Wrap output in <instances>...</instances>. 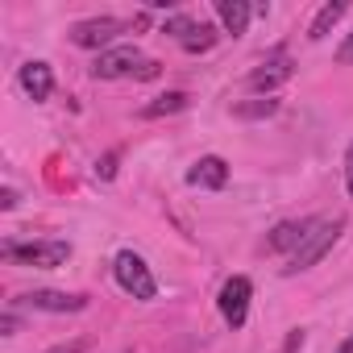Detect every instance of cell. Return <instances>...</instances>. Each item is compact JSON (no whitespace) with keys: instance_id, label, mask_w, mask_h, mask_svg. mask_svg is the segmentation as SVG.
Listing matches in <instances>:
<instances>
[{"instance_id":"obj_18","label":"cell","mask_w":353,"mask_h":353,"mask_svg":"<svg viewBox=\"0 0 353 353\" xmlns=\"http://www.w3.org/2000/svg\"><path fill=\"white\" fill-rule=\"evenodd\" d=\"M96 174H100V179H112V174H117V154H104L96 162Z\"/></svg>"},{"instance_id":"obj_11","label":"cell","mask_w":353,"mask_h":353,"mask_svg":"<svg viewBox=\"0 0 353 353\" xmlns=\"http://www.w3.org/2000/svg\"><path fill=\"white\" fill-rule=\"evenodd\" d=\"M216 17L225 26V34L241 38L250 30V17H254V5H245V0H216Z\"/></svg>"},{"instance_id":"obj_25","label":"cell","mask_w":353,"mask_h":353,"mask_svg":"<svg viewBox=\"0 0 353 353\" xmlns=\"http://www.w3.org/2000/svg\"><path fill=\"white\" fill-rule=\"evenodd\" d=\"M336 353H353V336H345V341H341V349H336Z\"/></svg>"},{"instance_id":"obj_2","label":"cell","mask_w":353,"mask_h":353,"mask_svg":"<svg viewBox=\"0 0 353 353\" xmlns=\"http://www.w3.org/2000/svg\"><path fill=\"white\" fill-rule=\"evenodd\" d=\"M112 274H117L121 291H125V295H133V299H141V303H150V299L158 295V283H154L150 266H145L133 250H121V254L112 258Z\"/></svg>"},{"instance_id":"obj_20","label":"cell","mask_w":353,"mask_h":353,"mask_svg":"<svg viewBox=\"0 0 353 353\" xmlns=\"http://www.w3.org/2000/svg\"><path fill=\"white\" fill-rule=\"evenodd\" d=\"M336 63H345V67L353 63V34H345V42L336 46Z\"/></svg>"},{"instance_id":"obj_12","label":"cell","mask_w":353,"mask_h":353,"mask_svg":"<svg viewBox=\"0 0 353 353\" xmlns=\"http://www.w3.org/2000/svg\"><path fill=\"white\" fill-rule=\"evenodd\" d=\"M291 79V63L287 59H270V63H262L258 71H250V88L254 92H274V88H283Z\"/></svg>"},{"instance_id":"obj_3","label":"cell","mask_w":353,"mask_h":353,"mask_svg":"<svg viewBox=\"0 0 353 353\" xmlns=\"http://www.w3.org/2000/svg\"><path fill=\"white\" fill-rule=\"evenodd\" d=\"M5 258H13L21 266H34V270H54L71 258V245L67 241H30V245L5 241Z\"/></svg>"},{"instance_id":"obj_7","label":"cell","mask_w":353,"mask_h":353,"mask_svg":"<svg viewBox=\"0 0 353 353\" xmlns=\"http://www.w3.org/2000/svg\"><path fill=\"white\" fill-rule=\"evenodd\" d=\"M17 303H26V307H34V312H83V307H88V295H67V291L42 287V291L21 295Z\"/></svg>"},{"instance_id":"obj_21","label":"cell","mask_w":353,"mask_h":353,"mask_svg":"<svg viewBox=\"0 0 353 353\" xmlns=\"http://www.w3.org/2000/svg\"><path fill=\"white\" fill-rule=\"evenodd\" d=\"M0 208H5V212H13V208H17V192H13V188L0 192Z\"/></svg>"},{"instance_id":"obj_23","label":"cell","mask_w":353,"mask_h":353,"mask_svg":"<svg viewBox=\"0 0 353 353\" xmlns=\"http://www.w3.org/2000/svg\"><path fill=\"white\" fill-rule=\"evenodd\" d=\"M345 183H349V196H353V145H349V154H345Z\"/></svg>"},{"instance_id":"obj_9","label":"cell","mask_w":353,"mask_h":353,"mask_svg":"<svg viewBox=\"0 0 353 353\" xmlns=\"http://www.w3.org/2000/svg\"><path fill=\"white\" fill-rule=\"evenodd\" d=\"M316 225V216H307V221H283V225H274L270 229V237H266V250H274V254H295L299 250V241L307 237V229Z\"/></svg>"},{"instance_id":"obj_8","label":"cell","mask_w":353,"mask_h":353,"mask_svg":"<svg viewBox=\"0 0 353 353\" xmlns=\"http://www.w3.org/2000/svg\"><path fill=\"white\" fill-rule=\"evenodd\" d=\"M188 183L192 188H208V192H221L229 183V162L221 154H204L192 170H188Z\"/></svg>"},{"instance_id":"obj_1","label":"cell","mask_w":353,"mask_h":353,"mask_svg":"<svg viewBox=\"0 0 353 353\" xmlns=\"http://www.w3.org/2000/svg\"><path fill=\"white\" fill-rule=\"evenodd\" d=\"M345 233V216H316V225L307 229V237L299 241V250L287 258V266H283V274H303V270H312L332 245H336V237Z\"/></svg>"},{"instance_id":"obj_17","label":"cell","mask_w":353,"mask_h":353,"mask_svg":"<svg viewBox=\"0 0 353 353\" xmlns=\"http://www.w3.org/2000/svg\"><path fill=\"white\" fill-rule=\"evenodd\" d=\"M212 42H216V30H212V26H204V21H200V26H196V34H192V38H188V42H183V50H208V46H212Z\"/></svg>"},{"instance_id":"obj_16","label":"cell","mask_w":353,"mask_h":353,"mask_svg":"<svg viewBox=\"0 0 353 353\" xmlns=\"http://www.w3.org/2000/svg\"><path fill=\"white\" fill-rule=\"evenodd\" d=\"M196 26H200V21H192V17L179 13V17H166V21H162V34H174L179 42H188V38L196 34Z\"/></svg>"},{"instance_id":"obj_19","label":"cell","mask_w":353,"mask_h":353,"mask_svg":"<svg viewBox=\"0 0 353 353\" xmlns=\"http://www.w3.org/2000/svg\"><path fill=\"white\" fill-rule=\"evenodd\" d=\"M46 353H88V341H63V345H50Z\"/></svg>"},{"instance_id":"obj_13","label":"cell","mask_w":353,"mask_h":353,"mask_svg":"<svg viewBox=\"0 0 353 353\" xmlns=\"http://www.w3.org/2000/svg\"><path fill=\"white\" fill-rule=\"evenodd\" d=\"M345 13H349V5H345V0H328V5H324V9L316 13V21L307 26V38H312V42L328 38V34H332V26H336V21H341Z\"/></svg>"},{"instance_id":"obj_14","label":"cell","mask_w":353,"mask_h":353,"mask_svg":"<svg viewBox=\"0 0 353 353\" xmlns=\"http://www.w3.org/2000/svg\"><path fill=\"white\" fill-rule=\"evenodd\" d=\"M183 108H188V92H166V96L141 104V117L154 121V117H170V112H183Z\"/></svg>"},{"instance_id":"obj_6","label":"cell","mask_w":353,"mask_h":353,"mask_svg":"<svg viewBox=\"0 0 353 353\" xmlns=\"http://www.w3.org/2000/svg\"><path fill=\"white\" fill-rule=\"evenodd\" d=\"M141 50L137 46H117V50H104L96 63H92V79H121V75H137L141 67Z\"/></svg>"},{"instance_id":"obj_4","label":"cell","mask_w":353,"mask_h":353,"mask_svg":"<svg viewBox=\"0 0 353 353\" xmlns=\"http://www.w3.org/2000/svg\"><path fill=\"white\" fill-rule=\"evenodd\" d=\"M250 299H254V283H250L245 274L225 279L216 303H221V316H225L229 328H241V324H245V316H250Z\"/></svg>"},{"instance_id":"obj_5","label":"cell","mask_w":353,"mask_h":353,"mask_svg":"<svg viewBox=\"0 0 353 353\" xmlns=\"http://www.w3.org/2000/svg\"><path fill=\"white\" fill-rule=\"evenodd\" d=\"M125 30H129V26L117 21V17H88V21H75V26H71V42L83 46V50H100V46L117 42Z\"/></svg>"},{"instance_id":"obj_24","label":"cell","mask_w":353,"mask_h":353,"mask_svg":"<svg viewBox=\"0 0 353 353\" xmlns=\"http://www.w3.org/2000/svg\"><path fill=\"white\" fill-rule=\"evenodd\" d=\"M154 75H158V63H150V59H145V63L137 67V79H154Z\"/></svg>"},{"instance_id":"obj_10","label":"cell","mask_w":353,"mask_h":353,"mask_svg":"<svg viewBox=\"0 0 353 353\" xmlns=\"http://www.w3.org/2000/svg\"><path fill=\"white\" fill-rule=\"evenodd\" d=\"M21 88H26V96H30L34 104L50 100V92H54V71H50V63H26V67H21Z\"/></svg>"},{"instance_id":"obj_15","label":"cell","mask_w":353,"mask_h":353,"mask_svg":"<svg viewBox=\"0 0 353 353\" xmlns=\"http://www.w3.org/2000/svg\"><path fill=\"white\" fill-rule=\"evenodd\" d=\"M279 112V100L274 96H266V100H241V104H233V117H241V121H266V117H274Z\"/></svg>"},{"instance_id":"obj_22","label":"cell","mask_w":353,"mask_h":353,"mask_svg":"<svg viewBox=\"0 0 353 353\" xmlns=\"http://www.w3.org/2000/svg\"><path fill=\"white\" fill-rule=\"evenodd\" d=\"M17 328H21V324H17V316H13V312H5V320H0V332H5V336H13Z\"/></svg>"}]
</instances>
